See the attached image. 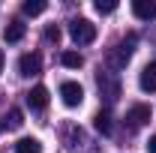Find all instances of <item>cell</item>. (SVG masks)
I'll return each instance as SVG.
<instances>
[{"instance_id":"14","label":"cell","mask_w":156,"mask_h":153,"mask_svg":"<svg viewBox=\"0 0 156 153\" xmlns=\"http://www.w3.org/2000/svg\"><path fill=\"white\" fill-rule=\"evenodd\" d=\"M24 15H42L45 12V0H24Z\"/></svg>"},{"instance_id":"2","label":"cell","mask_w":156,"mask_h":153,"mask_svg":"<svg viewBox=\"0 0 156 153\" xmlns=\"http://www.w3.org/2000/svg\"><path fill=\"white\" fill-rule=\"evenodd\" d=\"M60 99H63L66 108H78V105L84 102L81 84H78V81H63V84H60Z\"/></svg>"},{"instance_id":"8","label":"cell","mask_w":156,"mask_h":153,"mask_svg":"<svg viewBox=\"0 0 156 153\" xmlns=\"http://www.w3.org/2000/svg\"><path fill=\"white\" fill-rule=\"evenodd\" d=\"M138 87H141L144 93H153V90H156V60H153V63H147V66L141 69V75H138Z\"/></svg>"},{"instance_id":"4","label":"cell","mask_w":156,"mask_h":153,"mask_svg":"<svg viewBox=\"0 0 156 153\" xmlns=\"http://www.w3.org/2000/svg\"><path fill=\"white\" fill-rule=\"evenodd\" d=\"M135 42H138V36H135V33H129V36H126L123 42H120V45H117L114 57H111V63H114L117 69L129 63V57H132V51H135Z\"/></svg>"},{"instance_id":"12","label":"cell","mask_w":156,"mask_h":153,"mask_svg":"<svg viewBox=\"0 0 156 153\" xmlns=\"http://www.w3.org/2000/svg\"><path fill=\"white\" fill-rule=\"evenodd\" d=\"M93 126H96L102 135H111V117H108V111H99V114L93 117Z\"/></svg>"},{"instance_id":"11","label":"cell","mask_w":156,"mask_h":153,"mask_svg":"<svg viewBox=\"0 0 156 153\" xmlns=\"http://www.w3.org/2000/svg\"><path fill=\"white\" fill-rule=\"evenodd\" d=\"M15 153H42V141L27 135V138H18L15 141Z\"/></svg>"},{"instance_id":"7","label":"cell","mask_w":156,"mask_h":153,"mask_svg":"<svg viewBox=\"0 0 156 153\" xmlns=\"http://www.w3.org/2000/svg\"><path fill=\"white\" fill-rule=\"evenodd\" d=\"M27 105H30V111H42V108L48 105V87L36 84V87L27 93Z\"/></svg>"},{"instance_id":"1","label":"cell","mask_w":156,"mask_h":153,"mask_svg":"<svg viewBox=\"0 0 156 153\" xmlns=\"http://www.w3.org/2000/svg\"><path fill=\"white\" fill-rule=\"evenodd\" d=\"M69 36L75 39V45H90L96 39V24H90L87 18H75L69 24Z\"/></svg>"},{"instance_id":"18","label":"cell","mask_w":156,"mask_h":153,"mask_svg":"<svg viewBox=\"0 0 156 153\" xmlns=\"http://www.w3.org/2000/svg\"><path fill=\"white\" fill-rule=\"evenodd\" d=\"M147 153H156V135L150 138V141H147Z\"/></svg>"},{"instance_id":"10","label":"cell","mask_w":156,"mask_h":153,"mask_svg":"<svg viewBox=\"0 0 156 153\" xmlns=\"http://www.w3.org/2000/svg\"><path fill=\"white\" fill-rule=\"evenodd\" d=\"M24 33H27V24H24L21 18H12L9 24H6V30H3V39H6V42H21Z\"/></svg>"},{"instance_id":"16","label":"cell","mask_w":156,"mask_h":153,"mask_svg":"<svg viewBox=\"0 0 156 153\" xmlns=\"http://www.w3.org/2000/svg\"><path fill=\"white\" fill-rule=\"evenodd\" d=\"M93 6H96V12H99V15H111V12L117 9V3H114V0H96Z\"/></svg>"},{"instance_id":"17","label":"cell","mask_w":156,"mask_h":153,"mask_svg":"<svg viewBox=\"0 0 156 153\" xmlns=\"http://www.w3.org/2000/svg\"><path fill=\"white\" fill-rule=\"evenodd\" d=\"M45 39H48V42H57V39H60V27H57V24H51V27L45 30Z\"/></svg>"},{"instance_id":"9","label":"cell","mask_w":156,"mask_h":153,"mask_svg":"<svg viewBox=\"0 0 156 153\" xmlns=\"http://www.w3.org/2000/svg\"><path fill=\"white\" fill-rule=\"evenodd\" d=\"M132 12L141 21H156V3L153 0H132Z\"/></svg>"},{"instance_id":"3","label":"cell","mask_w":156,"mask_h":153,"mask_svg":"<svg viewBox=\"0 0 156 153\" xmlns=\"http://www.w3.org/2000/svg\"><path fill=\"white\" fill-rule=\"evenodd\" d=\"M99 93L105 96L108 105L117 102V96H120V81L114 78V72H102V75H99Z\"/></svg>"},{"instance_id":"13","label":"cell","mask_w":156,"mask_h":153,"mask_svg":"<svg viewBox=\"0 0 156 153\" xmlns=\"http://www.w3.org/2000/svg\"><path fill=\"white\" fill-rule=\"evenodd\" d=\"M60 60H63V66H69V69L84 66V57H81V54H75V51H63V54H60Z\"/></svg>"},{"instance_id":"19","label":"cell","mask_w":156,"mask_h":153,"mask_svg":"<svg viewBox=\"0 0 156 153\" xmlns=\"http://www.w3.org/2000/svg\"><path fill=\"white\" fill-rule=\"evenodd\" d=\"M0 69H3V51H0Z\"/></svg>"},{"instance_id":"5","label":"cell","mask_w":156,"mask_h":153,"mask_svg":"<svg viewBox=\"0 0 156 153\" xmlns=\"http://www.w3.org/2000/svg\"><path fill=\"white\" fill-rule=\"evenodd\" d=\"M150 105H132L129 111H126V123H129V129H138V126H144L147 120H150Z\"/></svg>"},{"instance_id":"15","label":"cell","mask_w":156,"mask_h":153,"mask_svg":"<svg viewBox=\"0 0 156 153\" xmlns=\"http://www.w3.org/2000/svg\"><path fill=\"white\" fill-rule=\"evenodd\" d=\"M21 123H24V114H21V108H9V114H6V126H9V129H18Z\"/></svg>"},{"instance_id":"6","label":"cell","mask_w":156,"mask_h":153,"mask_svg":"<svg viewBox=\"0 0 156 153\" xmlns=\"http://www.w3.org/2000/svg\"><path fill=\"white\" fill-rule=\"evenodd\" d=\"M39 69H42V60H39V54H21V57H18V72H21L24 78L39 75Z\"/></svg>"}]
</instances>
